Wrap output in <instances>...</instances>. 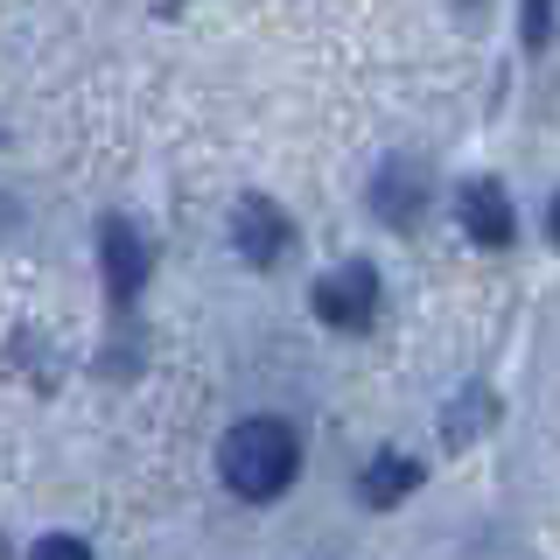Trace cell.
Returning a JSON list of instances; mask_svg holds the SVG:
<instances>
[{"instance_id":"6da1fadb","label":"cell","mask_w":560,"mask_h":560,"mask_svg":"<svg viewBox=\"0 0 560 560\" xmlns=\"http://www.w3.org/2000/svg\"><path fill=\"white\" fill-rule=\"evenodd\" d=\"M218 469H224V483H232L238 498L267 504V498H280V490L294 483L302 448H294V434L280 428V420H238V428L224 434V448H218Z\"/></svg>"},{"instance_id":"7a4b0ae2","label":"cell","mask_w":560,"mask_h":560,"mask_svg":"<svg viewBox=\"0 0 560 560\" xmlns=\"http://www.w3.org/2000/svg\"><path fill=\"white\" fill-rule=\"evenodd\" d=\"M315 315H323L329 329H372L378 315V273L364 267V259H343V267H329L323 280H315Z\"/></svg>"},{"instance_id":"3957f363","label":"cell","mask_w":560,"mask_h":560,"mask_svg":"<svg viewBox=\"0 0 560 560\" xmlns=\"http://www.w3.org/2000/svg\"><path fill=\"white\" fill-rule=\"evenodd\" d=\"M455 218H463V232L477 245H512V197H504L490 175H469L463 189H455Z\"/></svg>"},{"instance_id":"277c9868","label":"cell","mask_w":560,"mask_h":560,"mask_svg":"<svg viewBox=\"0 0 560 560\" xmlns=\"http://www.w3.org/2000/svg\"><path fill=\"white\" fill-rule=\"evenodd\" d=\"M98 259H105V288L127 302V294H140V280H148V245H140V232L127 218H105L98 224Z\"/></svg>"},{"instance_id":"5b68a950","label":"cell","mask_w":560,"mask_h":560,"mask_svg":"<svg viewBox=\"0 0 560 560\" xmlns=\"http://www.w3.org/2000/svg\"><path fill=\"white\" fill-rule=\"evenodd\" d=\"M232 245L253 259V267H273V259L288 253V218H280L267 197H245L232 210Z\"/></svg>"},{"instance_id":"8992f818","label":"cell","mask_w":560,"mask_h":560,"mask_svg":"<svg viewBox=\"0 0 560 560\" xmlns=\"http://www.w3.org/2000/svg\"><path fill=\"white\" fill-rule=\"evenodd\" d=\"M420 197H428V189H420V168H385L378 175V189H372V210H378V218L385 224H413L420 218Z\"/></svg>"},{"instance_id":"52a82bcc","label":"cell","mask_w":560,"mask_h":560,"mask_svg":"<svg viewBox=\"0 0 560 560\" xmlns=\"http://www.w3.org/2000/svg\"><path fill=\"white\" fill-rule=\"evenodd\" d=\"M413 483H420L413 463H399V455H372V469H364L358 490H364V504H372V512H385V504H399Z\"/></svg>"},{"instance_id":"ba28073f","label":"cell","mask_w":560,"mask_h":560,"mask_svg":"<svg viewBox=\"0 0 560 560\" xmlns=\"http://www.w3.org/2000/svg\"><path fill=\"white\" fill-rule=\"evenodd\" d=\"M28 560H92V547H84V539H70V533H49V539H35Z\"/></svg>"},{"instance_id":"9c48e42d","label":"cell","mask_w":560,"mask_h":560,"mask_svg":"<svg viewBox=\"0 0 560 560\" xmlns=\"http://www.w3.org/2000/svg\"><path fill=\"white\" fill-rule=\"evenodd\" d=\"M547 28H553V0H525V49H547Z\"/></svg>"},{"instance_id":"30bf717a","label":"cell","mask_w":560,"mask_h":560,"mask_svg":"<svg viewBox=\"0 0 560 560\" xmlns=\"http://www.w3.org/2000/svg\"><path fill=\"white\" fill-rule=\"evenodd\" d=\"M0 560H8V547H0Z\"/></svg>"}]
</instances>
